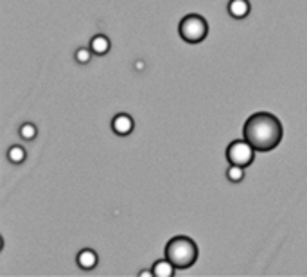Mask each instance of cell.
I'll use <instances>...</instances> for the list:
<instances>
[{
    "instance_id": "1",
    "label": "cell",
    "mask_w": 307,
    "mask_h": 277,
    "mask_svg": "<svg viewBox=\"0 0 307 277\" xmlns=\"http://www.w3.org/2000/svg\"><path fill=\"white\" fill-rule=\"evenodd\" d=\"M244 139L254 146L257 152L275 149L282 141L284 130L277 117L269 112H257L250 115L244 122Z\"/></svg>"
},
{
    "instance_id": "2",
    "label": "cell",
    "mask_w": 307,
    "mask_h": 277,
    "mask_svg": "<svg viewBox=\"0 0 307 277\" xmlns=\"http://www.w3.org/2000/svg\"><path fill=\"white\" fill-rule=\"evenodd\" d=\"M165 258L175 265V268H189L198 259V247L187 236H176L167 243Z\"/></svg>"
},
{
    "instance_id": "3",
    "label": "cell",
    "mask_w": 307,
    "mask_h": 277,
    "mask_svg": "<svg viewBox=\"0 0 307 277\" xmlns=\"http://www.w3.org/2000/svg\"><path fill=\"white\" fill-rule=\"evenodd\" d=\"M207 33H209L207 20L200 15H187L180 22V36L187 43H200L201 40H205Z\"/></svg>"
},
{
    "instance_id": "4",
    "label": "cell",
    "mask_w": 307,
    "mask_h": 277,
    "mask_svg": "<svg viewBox=\"0 0 307 277\" xmlns=\"http://www.w3.org/2000/svg\"><path fill=\"white\" fill-rule=\"evenodd\" d=\"M255 152H257V149H255L246 139H244V141H232L227 148V159L230 164L246 167L248 164L254 162Z\"/></svg>"
},
{
    "instance_id": "5",
    "label": "cell",
    "mask_w": 307,
    "mask_h": 277,
    "mask_svg": "<svg viewBox=\"0 0 307 277\" xmlns=\"http://www.w3.org/2000/svg\"><path fill=\"white\" fill-rule=\"evenodd\" d=\"M111 128H114V132L117 133V135H128V133H131V130H133L131 115H128V114L115 115L114 121H111Z\"/></svg>"
},
{
    "instance_id": "6",
    "label": "cell",
    "mask_w": 307,
    "mask_h": 277,
    "mask_svg": "<svg viewBox=\"0 0 307 277\" xmlns=\"http://www.w3.org/2000/svg\"><path fill=\"white\" fill-rule=\"evenodd\" d=\"M228 13H230L234 18H244V16L250 13V2H248V0H230Z\"/></svg>"
},
{
    "instance_id": "7",
    "label": "cell",
    "mask_w": 307,
    "mask_h": 277,
    "mask_svg": "<svg viewBox=\"0 0 307 277\" xmlns=\"http://www.w3.org/2000/svg\"><path fill=\"white\" fill-rule=\"evenodd\" d=\"M77 265L83 270H92L97 265V254L92 248H85L77 254Z\"/></svg>"
},
{
    "instance_id": "8",
    "label": "cell",
    "mask_w": 307,
    "mask_h": 277,
    "mask_svg": "<svg viewBox=\"0 0 307 277\" xmlns=\"http://www.w3.org/2000/svg\"><path fill=\"white\" fill-rule=\"evenodd\" d=\"M90 49H92V53L99 54V56H101V54H106L108 51H110V40H108L104 34H97V36L92 38Z\"/></svg>"
},
{
    "instance_id": "9",
    "label": "cell",
    "mask_w": 307,
    "mask_h": 277,
    "mask_svg": "<svg viewBox=\"0 0 307 277\" xmlns=\"http://www.w3.org/2000/svg\"><path fill=\"white\" fill-rule=\"evenodd\" d=\"M153 273L156 277H171L175 273V265L169 261V259H162V261H156L153 266Z\"/></svg>"
},
{
    "instance_id": "10",
    "label": "cell",
    "mask_w": 307,
    "mask_h": 277,
    "mask_svg": "<svg viewBox=\"0 0 307 277\" xmlns=\"http://www.w3.org/2000/svg\"><path fill=\"white\" fill-rule=\"evenodd\" d=\"M25 157H27V152L22 148V146H11V148H9V152H8V159L11 160V162H15V164L23 162V160H25Z\"/></svg>"
},
{
    "instance_id": "11",
    "label": "cell",
    "mask_w": 307,
    "mask_h": 277,
    "mask_svg": "<svg viewBox=\"0 0 307 277\" xmlns=\"http://www.w3.org/2000/svg\"><path fill=\"white\" fill-rule=\"evenodd\" d=\"M227 177L230 182H241V180L244 179V167L230 164V167H228V171H227Z\"/></svg>"
},
{
    "instance_id": "12",
    "label": "cell",
    "mask_w": 307,
    "mask_h": 277,
    "mask_svg": "<svg viewBox=\"0 0 307 277\" xmlns=\"http://www.w3.org/2000/svg\"><path fill=\"white\" fill-rule=\"evenodd\" d=\"M36 133H38V130H36L34 124H31V122H25V124H22V128H20V135H22V139H25V141H33L34 137H36Z\"/></svg>"
},
{
    "instance_id": "13",
    "label": "cell",
    "mask_w": 307,
    "mask_h": 277,
    "mask_svg": "<svg viewBox=\"0 0 307 277\" xmlns=\"http://www.w3.org/2000/svg\"><path fill=\"white\" fill-rule=\"evenodd\" d=\"M92 49H87V47H81V49H77L76 51V61L77 63H81V65H85V63H88L90 61V58H92V53H90Z\"/></svg>"
},
{
    "instance_id": "14",
    "label": "cell",
    "mask_w": 307,
    "mask_h": 277,
    "mask_svg": "<svg viewBox=\"0 0 307 277\" xmlns=\"http://www.w3.org/2000/svg\"><path fill=\"white\" fill-rule=\"evenodd\" d=\"M138 275H141V277H151V275H155V273H153V270H142Z\"/></svg>"
}]
</instances>
